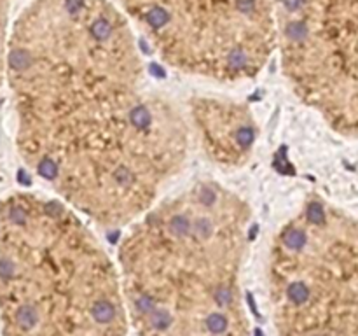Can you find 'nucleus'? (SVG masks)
<instances>
[{
	"label": "nucleus",
	"instance_id": "obj_1",
	"mask_svg": "<svg viewBox=\"0 0 358 336\" xmlns=\"http://www.w3.org/2000/svg\"><path fill=\"white\" fill-rule=\"evenodd\" d=\"M4 86L21 163L95 228L126 229L185 168L187 112L151 79L114 0H26Z\"/></svg>",
	"mask_w": 358,
	"mask_h": 336
},
{
	"label": "nucleus",
	"instance_id": "obj_2",
	"mask_svg": "<svg viewBox=\"0 0 358 336\" xmlns=\"http://www.w3.org/2000/svg\"><path fill=\"white\" fill-rule=\"evenodd\" d=\"M252 207L201 179L124 229L116 252L129 336H254L245 294Z\"/></svg>",
	"mask_w": 358,
	"mask_h": 336
},
{
	"label": "nucleus",
	"instance_id": "obj_3",
	"mask_svg": "<svg viewBox=\"0 0 358 336\" xmlns=\"http://www.w3.org/2000/svg\"><path fill=\"white\" fill-rule=\"evenodd\" d=\"M0 322L4 336H129L116 256L46 191L0 200Z\"/></svg>",
	"mask_w": 358,
	"mask_h": 336
},
{
	"label": "nucleus",
	"instance_id": "obj_4",
	"mask_svg": "<svg viewBox=\"0 0 358 336\" xmlns=\"http://www.w3.org/2000/svg\"><path fill=\"white\" fill-rule=\"evenodd\" d=\"M276 336H358V216L309 196L273 233L264 261Z\"/></svg>",
	"mask_w": 358,
	"mask_h": 336
},
{
	"label": "nucleus",
	"instance_id": "obj_5",
	"mask_svg": "<svg viewBox=\"0 0 358 336\" xmlns=\"http://www.w3.org/2000/svg\"><path fill=\"white\" fill-rule=\"evenodd\" d=\"M168 67L220 84L254 81L275 56L273 0H114Z\"/></svg>",
	"mask_w": 358,
	"mask_h": 336
},
{
	"label": "nucleus",
	"instance_id": "obj_6",
	"mask_svg": "<svg viewBox=\"0 0 358 336\" xmlns=\"http://www.w3.org/2000/svg\"><path fill=\"white\" fill-rule=\"evenodd\" d=\"M192 139L222 167H243L257 142V123L248 105L222 96H196L185 107Z\"/></svg>",
	"mask_w": 358,
	"mask_h": 336
},
{
	"label": "nucleus",
	"instance_id": "obj_7",
	"mask_svg": "<svg viewBox=\"0 0 358 336\" xmlns=\"http://www.w3.org/2000/svg\"><path fill=\"white\" fill-rule=\"evenodd\" d=\"M314 114L335 133L358 140V21L335 53Z\"/></svg>",
	"mask_w": 358,
	"mask_h": 336
},
{
	"label": "nucleus",
	"instance_id": "obj_8",
	"mask_svg": "<svg viewBox=\"0 0 358 336\" xmlns=\"http://www.w3.org/2000/svg\"><path fill=\"white\" fill-rule=\"evenodd\" d=\"M16 0H0V89L4 88V67H5V49L12 25V9Z\"/></svg>",
	"mask_w": 358,
	"mask_h": 336
}]
</instances>
